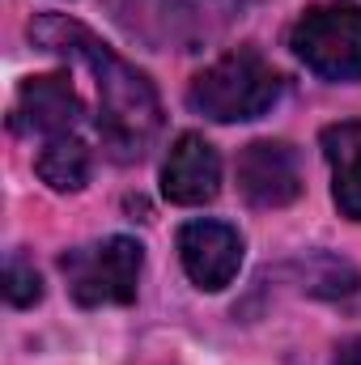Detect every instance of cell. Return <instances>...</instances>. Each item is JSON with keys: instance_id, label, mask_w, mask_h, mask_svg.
Listing matches in <instances>:
<instances>
[{"instance_id": "cell-1", "label": "cell", "mask_w": 361, "mask_h": 365, "mask_svg": "<svg viewBox=\"0 0 361 365\" xmlns=\"http://www.w3.org/2000/svg\"><path fill=\"white\" fill-rule=\"evenodd\" d=\"M30 38H34V47L90 68L93 90H98L102 149L115 162H141L149 153V145L158 140V132H162V102H158L153 81L141 68H132L128 60H119L93 30H86L81 21H73L64 13L34 17Z\"/></svg>"}, {"instance_id": "cell-2", "label": "cell", "mask_w": 361, "mask_h": 365, "mask_svg": "<svg viewBox=\"0 0 361 365\" xmlns=\"http://www.w3.org/2000/svg\"><path fill=\"white\" fill-rule=\"evenodd\" d=\"M280 98V77L268 60L251 47L221 56L217 64H208L204 73H195L187 102L195 115L213 119V123H243V119H260L268 115L272 102Z\"/></svg>"}, {"instance_id": "cell-3", "label": "cell", "mask_w": 361, "mask_h": 365, "mask_svg": "<svg viewBox=\"0 0 361 365\" xmlns=\"http://www.w3.org/2000/svg\"><path fill=\"white\" fill-rule=\"evenodd\" d=\"M293 56L323 81H361V9L315 4L289 34Z\"/></svg>"}, {"instance_id": "cell-4", "label": "cell", "mask_w": 361, "mask_h": 365, "mask_svg": "<svg viewBox=\"0 0 361 365\" xmlns=\"http://www.w3.org/2000/svg\"><path fill=\"white\" fill-rule=\"evenodd\" d=\"M145 268V251L136 238H102L93 247H77L60 259V272L68 276V293L77 306H128L136 297Z\"/></svg>"}, {"instance_id": "cell-5", "label": "cell", "mask_w": 361, "mask_h": 365, "mask_svg": "<svg viewBox=\"0 0 361 365\" xmlns=\"http://www.w3.org/2000/svg\"><path fill=\"white\" fill-rule=\"evenodd\" d=\"M86 102L73 90V81L64 73H47V77H30L17 98H13V132L21 136H73V128L81 123Z\"/></svg>"}, {"instance_id": "cell-6", "label": "cell", "mask_w": 361, "mask_h": 365, "mask_svg": "<svg viewBox=\"0 0 361 365\" xmlns=\"http://www.w3.org/2000/svg\"><path fill=\"white\" fill-rule=\"evenodd\" d=\"M179 259L195 289L221 293L243 268V238L225 221H187L179 230Z\"/></svg>"}, {"instance_id": "cell-7", "label": "cell", "mask_w": 361, "mask_h": 365, "mask_svg": "<svg viewBox=\"0 0 361 365\" xmlns=\"http://www.w3.org/2000/svg\"><path fill=\"white\" fill-rule=\"evenodd\" d=\"M238 191L251 208H285L302 195L298 153L285 140H251L238 153Z\"/></svg>"}, {"instance_id": "cell-8", "label": "cell", "mask_w": 361, "mask_h": 365, "mask_svg": "<svg viewBox=\"0 0 361 365\" xmlns=\"http://www.w3.org/2000/svg\"><path fill=\"white\" fill-rule=\"evenodd\" d=\"M221 191V158L200 132H183L162 162V195L183 208H200Z\"/></svg>"}, {"instance_id": "cell-9", "label": "cell", "mask_w": 361, "mask_h": 365, "mask_svg": "<svg viewBox=\"0 0 361 365\" xmlns=\"http://www.w3.org/2000/svg\"><path fill=\"white\" fill-rule=\"evenodd\" d=\"M323 158L332 166V200L340 217L361 221V119L323 128Z\"/></svg>"}, {"instance_id": "cell-10", "label": "cell", "mask_w": 361, "mask_h": 365, "mask_svg": "<svg viewBox=\"0 0 361 365\" xmlns=\"http://www.w3.org/2000/svg\"><path fill=\"white\" fill-rule=\"evenodd\" d=\"M34 170L51 191H81L90 182V149L77 136H51L39 149Z\"/></svg>"}, {"instance_id": "cell-11", "label": "cell", "mask_w": 361, "mask_h": 365, "mask_svg": "<svg viewBox=\"0 0 361 365\" xmlns=\"http://www.w3.org/2000/svg\"><path fill=\"white\" fill-rule=\"evenodd\" d=\"M4 297H9V306H21V310L43 297V276L34 272V264H26L21 255H13L4 264Z\"/></svg>"}, {"instance_id": "cell-12", "label": "cell", "mask_w": 361, "mask_h": 365, "mask_svg": "<svg viewBox=\"0 0 361 365\" xmlns=\"http://www.w3.org/2000/svg\"><path fill=\"white\" fill-rule=\"evenodd\" d=\"M332 365H361V336H349V340L336 349Z\"/></svg>"}]
</instances>
